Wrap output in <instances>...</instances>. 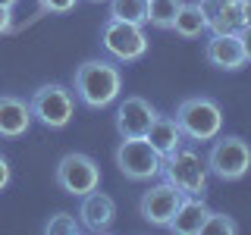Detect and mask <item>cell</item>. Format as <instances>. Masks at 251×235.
<instances>
[{
    "instance_id": "cell-1",
    "label": "cell",
    "mask_w": 251,
    "mask_h": 235,
    "mask_svg": "<svg viewBox=\"0 0 251 235\" xmlns=\"http://www.w3.org/2000/svg\"><path fill=\"white\" fill-rule=\"evenodd\" d=\"M123 72L110 60H85L75 69V97L91 110H104L120 97Z\"/></svg>"
},
{
    "instance_id": "cell-2",
    "label": "cell",
    "mask_w": 251,
    "mask_h": 235,
    "mask_svg": "<svg viewBox=\"0 0 251 235\" xmlns=\"http://www.w3.org/2000/svg\"><path fill=\"white\" fill-rule=\"evenodd\" d=\"M160 172L182 198H204L207 191V160H201V154H195L185 144L163 157Z\"/></svg>"
},
{
    "instance_id": "cell-3",
    "label": "cell",
    "mask_w": 251,
    "mask_h": 235,
    "mask_svg": "<svg viewBox=\"0 0 251 235\" xmlns=\"http://www.w3.org/2000/svg\"><path fill=\"white\" fill-rule=\"evenodd\" d=\"M176 122L182 129L185 138L192 141H214L223 129V110L214 97H185L182 104L176 107Z\"/></svg>"
},
{
    "instance_id": "cell-4",
    "label": "cell",
    "mask_w": 251,
    "mask_h": 235,
    "mask_svg": "<svg viewBox=\"0 0 251 235\" xmlns=\"http://www.w3.org/2000/svg\"><path fill=\"white\" fill-rule=\"evenodd\" d=\"M113 160H116V169L129 182H151L163 169V157L151 147L148 138H123Z\"/></svg>"
},
{
    "instance_id": "cell-5",
    "label": "cell",
    "mask_w": 251,
    "mask_h": 235,
    "mask_svg": "<svg viewBox=\"0 0 251 235\" xmlns=\"http://www.w3.org/2000/svg\"><path fill=\"white\" fill-rule=\"evenodd\" d=\"M31 116L47 129H66L75 116V97L66 85L47 82L31 94Z\"/></svg>"
},
{
    "instance_id": "cell-6",
    "label": "cell",
    "mask_w": 251,
    "mask_h": 235,
    "mask_svg": "<svg viewBox=\"0 0 251 235\" xmlns=\"http://www.w3.org/2000/svg\"><path fill=\"white\" fill-rule=\"evenodd\" d=\"M251 169V144L239 135L217 138L207 154V172H214L223 182H239Z\"/></svg>"
},
{
    "instance_id": "cell-7",
    "label": "cell",
    "mask_w": 251,
    "mask_h": 235,
    "mask_svg": "<svg viewBox=\"0 0 251 235\" xmlns=\"http://www.w3.org/2000/svg\"><path fill=\"white\" fill-rule=\"evenodd\" d=\"M100 44L110 57H116L120 63H135L148 53V35L141 31L135 22H123V19H110L100 28Z\"/></svg>"
},
{
    "instance_id": "cell-8",
    "label": "cell",
    "mask_w": 251,
    "mask_h": 235,
    "mask_svg": "<svg viewBox=\"0 0 251 235\" xmlns=\"http://www.w3.org/2000/svg\"><path fill=\"white\" fill-rule=\"evenodd\" d=\"M57 185L73 198H82V194L94 191L100 185V166L98 160L82 151H73L66 157H60L57 163Z\"/></svg>"
},
{
    "instance_id": "cell-9",
    "label": "cell",
    "mask_w": 251,
    "mask_h": 235,
    "mask_svg": "<svg viewBox=\"0 0 251 235\" xmlns=\"http://www.w3.org/2000/svg\"><path fill=\"white\" fill-rule=\"evenodd\" d=\"M179 204H182V194H179L170 182H160V185H151L145 194H141L138 213H141L145 223L163 226V229H167V223L176 216V207H179Z\"/></svg>"
},
{
    "instance_id": "cell-10",
    "label": "cell",
    "mask_w": 251,
    "mask_h": 235,
    "mask_svg": "<svg viewBox=\"0 0 251 235\" xmlns=\"http://www.w3.org/2000/svg\"><path fill=\"white\" fill-rule=\"evenodd\" d=\"M154 119H157V110L151 107V100L138 97V94H129L116 107V132L123 138H145Z\"/></svg>"
},
{
    "instance_id": "cell-11",
    "label": "cell",
    "mask_w": 251,
    "mask_h": 235,
    "mask_svg": "<svg viewBox=\"0 0 251 235\" xmlns=\"http://www.w3.org/2000/svg\"><path fill=\"white\" fill-rule=\"evenodd\" d=\"M78 223L88 232H110L116 223V201L104 191H88L82 194V207H78Z\"/></svg>"
},
{
    "instance_id": "cell-12",
    "label": "cell",
    "mask_w": 251,
    "mask_h": 235,
    "mask_svg": "<svg viewBox=\"0 0 251 235\" xmlns=\"http://www.w3.org/2000/svg\"><path fill=\"white\" fill-rule=\"evenodd\" d=\"M204 57H207L210 66L223 69V72H235V69L245 66V50H242V41L235 31H223V35H210L207 47H204Z\"/></svg>"
},
{
    "instance_id": "cell-13",
    "label": "cell",
    "mask_w": 251,
    "mask_h": 235,
    "mask_svg": "<svg viewBox=\"0 0 251 235\" xmlns=\"http://www.w3.org/2000/svg\"><path fill=\"white\" fill-rule=\"evenodd\" d=\"M198 10L204 16V22H207L210 35L242 28V6L232 3V0H198Z\"/></svg>"
},
{
    "instance_id": "cell-14",
    "label": "cell",
    "mask_w": 251,
    "mask_h": 235,
    "mask_svg": "<svg viewBox=\"0 0 251 235\" xmlns=\"http://www.w3.org/2000/svg\"><path fill=\"white\" fill-rule=\"evenodd\" d=\"M31 119V104L13 94H0V138H22Z\"/></svg>"
},
{
    "instance_id": "cell-15",
    "label": "cell",
    "mask_w": 251,
    "mask_h": 235,
    "mask_svg": "<svg viewBox=\"0 0 251 235\" xmlns=\"http://www.w3.org/2000/svg\"><path fill=\"white\" fill-rule=\"evenodd\" d=\"M207 216L210 207L204 204V198H182V204L176 207V216L167 223V229L173 235H201Z\"/></svg>"
},
{
    "instance_id": "cell-16",
    "label": "cell",
    "mask_w": 251,
    "mask_h": 235,
    "mask_svg": "<svg viewBox=\"0 0 251 235\" xmlns=\"http://www.w3.org/2000/svg\"><path fill=\"white\" fill-rule=\"evenodd\" d=\"M148 141H151V147L160 157H167V154H173L179 144H182V129H179V122L176 119H170V116H160L157 113V119L151 122V129H148V135H145Z\"/></svg>"
},
{
    "instance_id": "cell-17",
    "label": "cell",
    "mask_w": 251,
    "mask_h": 235,
    "mask_svg": "<svg viewBox=\"0 0 251 235\" xmlns=\"http://www.w3.org/2000/svg\"><path fill=\"white\" fill-rule=\"evenodd\" d=\"M173 31H176L179 38H185V41L201 38L204 31H207V22H204L198 3H182V10L176 13V22H173Z\"/></svg>"
},
{
    "instance_id": "cell-18",
    "label": "cell",
    "mask_w": 251,
    "mask_h": 235,
    "mask_svg": "<svg viewBox=\"0 0 251 235\" xmlns=\"http://www.w3.org/2000/svg\"><path fill=\"white\" fill-rule=\"evenodd\" d=\"M185 0H148V22L157 28H173L176 13L182 10Z\"/></svg>"
},
{
    "instance_id": "cell-19",
    "label": "cell",
    "mask_w": 251,
    "mask_h": 235,
    "mask_svg": "<svg viewBox=\"0 0 251 235\" xmlns=\"http://www.w3.org/2000/svg\"><path fill=\"white\" fill-rule=\"evenodd\" d=\"M110 16L123 19V22L145 25L148 22V0H110Z\"/></svg>"
},
{
    "instance_id": "cell-20",
    "label": "cell",
    "mask_w": 251,
    "mask_h": 235,
    "mask_svg": "<svg viewBox=\"0 0 251 235\" xmlns=\"http://www.w3.org/2000/svg\"><path fill=\"white\" fill-rule=\"evenodd\" d=\"M44 232H47V235H75V232H82V223H78L73 213L60 210V213H53V216L44 223Z\"/></svg>"
},
{
    "instance_id": "cell-21",
    "label": "cell",
    "mask_w": 251,
    "mask_h": 235,
    "mask_svg": "<svg viewBox=\"0 0 251 235\" xmlns=\"http://www.w3.org/2000/svg\"><path fill=\"white\" fill-rule=\"evenodd\" d=\"M235 232H239V223L226 213H214V210H210L207 223L201 229V235H235Z\"/></svg>"
},
{
    "instance_id": "cell-22",
    "label": "cell",
    "mask_w": 251,
    "mask_h": 235,
    "mask_svg": "<svg viewBox=\"0 0 251 235\" xmlns=\"http://www.w3.org/2000/svg\"><path fill=\"white\" fill-rule=\"evenodd\" d=\"M38 6L44 13H69L75 6V0H38Z\"/></svg>"
},
{
    "instance_id": "cell-23",
    "label": "cell",
    "mask_w": 251,
    "mask_h": 235,
    "mask_svg": "<svg viewBox=\"0 0 251 235\" xmlns=\"http://www.w3.org/2000/svg\"><path fill=\"white\" fill-rule=\"evenodd\" d=\"M235 35H239V41H242V50H245V60L251 63V25H242L239 31H235Z\"/></svg>"
},
{
    "instance_id": "cell-24",
    "label": "cell",
    "mask_w": 251,
    "mask_h": 235,
    "mask_svg": "<svg viewBox=\"0 0 251 235\" xmlns=\"http://www.w3.org/2000/svg\"><path fill=\"white\" fill-rule=\"evenodd\" d=\"M10 182H13V169H10V163H6V157H0V191Z\"/></svg>"
},
{
    "instance_id": "cell-25",
    "label": "cell",
    "mask_w": 251,
    "mask_h": 235,
    "mask_svg": "<svg viewBox=\"0 0 251 235\" xmlns=\"http://www.w3.org/2000/svg\"><path fill=\"white\" fill-rule=\"evenodd\" d=\"M10 28H13V10L10 6H0V35H6Z\"/></svg>"
},
{
    "instance_id": "cell-26",
    "label": "cell",
    "mask_w": 251,
    "mask_h": 235,
    "mask_svg": "<svg viewBox=\"0 0 251 235\" xmlns=\"http://www.w3.org/2000/svg\"><path fill=\"white\" fill-rule=\"evenodd\" d=\"M242 25H251V0H242Z\"/></svg>"
},
{
    "instance_id": "cell-27",
    "label": "cell",
    "mask_w": 251,
    "mask_h": 235,
    "mask_svg": "<svg viewBox=\"0 0 251 235\" xmlns=\"http://www.w3.org/2000/svg\"><path fill=\"white\" fill-rule=\"evenodd\" d=\"M16 3H19V0H0V6H10V10H13Z\"/></svg>"
},
{
    "instance_id": "cell-28",
    "label": "cell",
    "mask_w": 251,
    "mask_h": 235,
    "mask_svg": "<svg viewBox=\"0 0 251 235\" xmlns=\"http://www.w3.org/2000/svg\"><path fill=\"white\" fill-rule=\"evenodd\" d=\"M232 3H242V0H232Z\"/></svg>"
},
{
    "instance_id": "cell-29",
    "label": "cell",
    "mask_w": 251,
    "mask_h": 235,
    "mask_svg": "<svg viewBox=\"0 0 251 235\" xmlns=\"http://www.w3.org/2000/svg\"><path fill=\"white\" fill-rule=\"evenodd\" d=\"M91 3H100V0H91Z\"/></svg>"
}]
</instances>
